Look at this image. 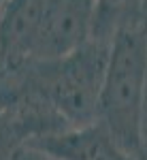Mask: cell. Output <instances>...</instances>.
I'll return each instance as SVG.
<instances>
[{
	"instance_id": "6da1fadb",
	"label": "cell",
	"mask_w": 147,
	"mask_h": 160,
	"mask_svg": "<svg viewBox=\"0 0 147 160\" xmlns=\"http://www.w3.org/2000/svg\"><path fill=\"white\" fill-rule=\"evenodd\" d=\"M147 86V28L132 26L122 30L111 43V56L100 92V122L115 143L141 156V107Z\"/></svg>"
},
{
	"instance_id": "7a4b0ae2",
	"label": "cell",
	"mask_w": 147,
	"mask_h": 160,
	"mask_svg": "<svg viewBox=\"0 0 147 160\" xmlns=\"http://www.w3.org/2000/svg\"><path fill=\"white\" fill-rule=\"evenodd\" d=\"M111 43L90 38L75 51L53 60H32V77L66 128L100 120V92Z\"/></svg>"
},
{
	"instance_id": "3957f363",
	"label": "cell",
	"mask_w": 147,
	"mask_h": 160,
	"mask_svg": "<svg viewBox=\"0 0 147 160\" xmlns=\"http://www.w3.org/2000/svg\"><path fill=\"white\" fill-rule=\"evenodd\" d=\"M98 0H47L34 60H53L92 38Z\"/></svg>"
},
{
	"instance_id": "277c9868",
	"label": "cell",
	"mask_w": 147,
	"mask_h": 160,
	"mask_svg": "<svg viewBox=\"0 0 147 160\" xmlns=\"http://www.w3.org/2000/svg\"><path fill=\"white\" fill-rule=\"evenodd\" d=\"M47 0H9L0 11V75L34 60Z\"/></svg>"
},
{
	"instance_id": "5b68a950",
	"label": "cell",
	"mask_w": 147,
	"mask_h": 160,
	"mask_svg": "<svg viewBox=\"0 0 147 160\" xmlns=\"http://www.w3.org/2000/svg\"><path fill=\"white\" fill-rule=\"evenodd\" d=\"M24 148L45 154L53 160H136L115 143L100 120L87 126L66 128L30 139Z\"/></svg>"
},
{
	"instance_id": "8992f818",
	"label": "cell",
	"mask_w": 147,
	"mask_h": 160,
	"mask_svg": "<svg viewBox=\"0 0 147 160\" xmlns=\"http://www.w3.org/2000/svg\"><path fill=\"white\" fill-rule=\"evenodd\" d=\"M132 26H145V0H98L92 38L113 43L122 30Z\"/></svg>"
},
{
	"instance_id": "52a82bcc",
	"label": "cell",
	"mask_w": 147,
	"mask_h": 160,
	"mask_svg": "<svg viewBox=\"0 0 147 160\" xmlns=\"http://www.w3.org/2000/svg\"><path fill=\"white\" fill-rule=\"evenodd\" d=\"M141 156L147 160V86L145 96H143V107H141Z\"/></svg>"
},
{
	"instance_id": "ba28073f",
	"label": "cell",
	"mask_w": 147,
	"mask_h": 160,
	"mask_svg": "<svg viewBox=\"0 0 147 160\" xmlns=\"http://www.w3.org/2000/svg\"><path fill=\"white\" fill-rule=\"evenodd\" d=\"M22 158L24 160H53V158H49V156H45V154H38V152L28 149V148H22Z\"/></svg>"
},
{
	"instance_id": "9c48e42d",
	"label": "cell",
	"mask_w": 147,
	"mask_h": 160,
	"mask_svg": "<svg viewBox=\"0 0 147 160\" xmlns=\"http://www.w3.org/2000/svg\"><path fill=\"white\" fill-rule=\"evenodd\" d=\"M11 160H24V158H22V149H19V152H17V154H15Z\"/></svg>"
},
{
	"instance_id": "30bf717a",
	"label": "cell",
	"mask_w": 147,
	"mask_h": 160,
	"mask_svg": "<svg viewBox=\"0 0 147 160\" xmlns=\"http://www.w3.org/2000/svg\"><path fill=\"white\" fill-rule=\"evenodd\" d=\"M7 2H9V0H0V11L4 9V4H7Z\"/></svg>"
},
{
	"instance_id": "8fae6325",
	"label": "cell",
	"mask_w": 147,
	"mask_h": 160,
	"mask_svg": "<svg viewBox=\"0 0 147 160\" xmlns=\"http://www.w3.org/2000/svg\"><path fill=\"white\" fill-rule=\"evenodd\" d=\"M145 28H147V0H145Z\"/></svg>"
}]
</instances>
